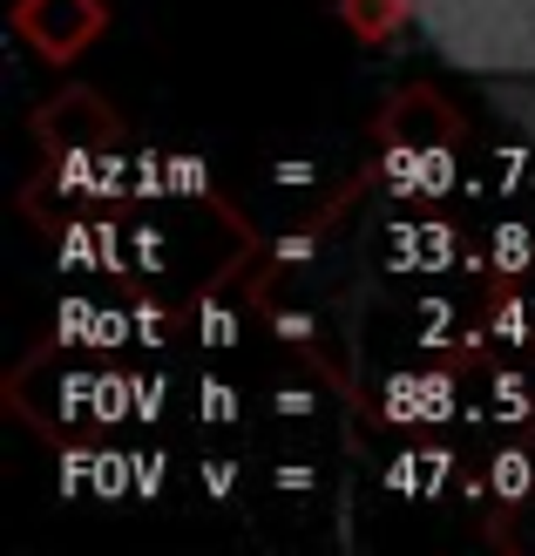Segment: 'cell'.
<instances>
[{
  "label": "cell",
  "mask_w": 535,
  "mask_h": 556,
  "mask_svg": "<svg viewBox=\"0 0 535 556\" xmlns=\"http://www.w3.org/2000/svg\"><path fill=\"white\" fill-rule=\"evenodd\" d=\"M373 190L380 204H468V129L441 96H407L380 123V156H373Z\"/></svg>",
  "instance_id": "cell-3"
},
{
  "label": "cell",
  "mask_w": 535,
  "mask_h": 556,
  "mask_svg": "<svg viewBox=\"0 0 535 556\" xmlns=\"http://www.w3.org/2000/svg\"><path fill=\"white\" fill-rule=\"evenodd\" d=\"M136 198V156H123V123L89 96L68 89L62 102L41 109V190L35 217L54 231L81 211H109Z\"/></svg>",
  "instance_id": "cell-2"
},
{
  "label": "cell",
  "mask_w": 535,
  "mask_h": 556,
  "mask_svg": "<svg viewBox=\"0 0 535 556\" xmlns=\"http://www.w3.org/2000/svg\"><path fill=\"white\" fill-rule=\"evenodd\" d=\"M102 27V8L95 0H27L21 8V35L35 41L48 62H68V54H81L95 41Z\"/></svg>",
  "instance_id": "cell-5"
},
{
  "label": "cell",
  "mask_w": 535,
  "mask_h": 556,
  "mask_svg": "<svg viewBox=\"0 0 535 556\" xmlns=\"http://www.w3.org/2000/svg\"><path fill=\"white\" fill-rule=\"evenodd\" d=\"M366 421L393 441H434L468 421V367L455 359H380L366 380Z\"/></svg>",
  "instance_id": "cell-4"
},
{
  "label": "cell",
  "mask_w": 535,
  "mask_h": 556,
  "mask_svg": "<svg viewBox=\"0 0 535 556\" xmlns=\"http://www.w3.org/2000/svg\"><path fill=\"white\" fill-rule=\"evenodd\" d=\"M116 286L156 299H196L204 286L231 278L244 258V225L224 211L204 184L177 190H136L116 204Z\"/></svg>",
  "instance_id": "cell-1"
}]
</instances>
